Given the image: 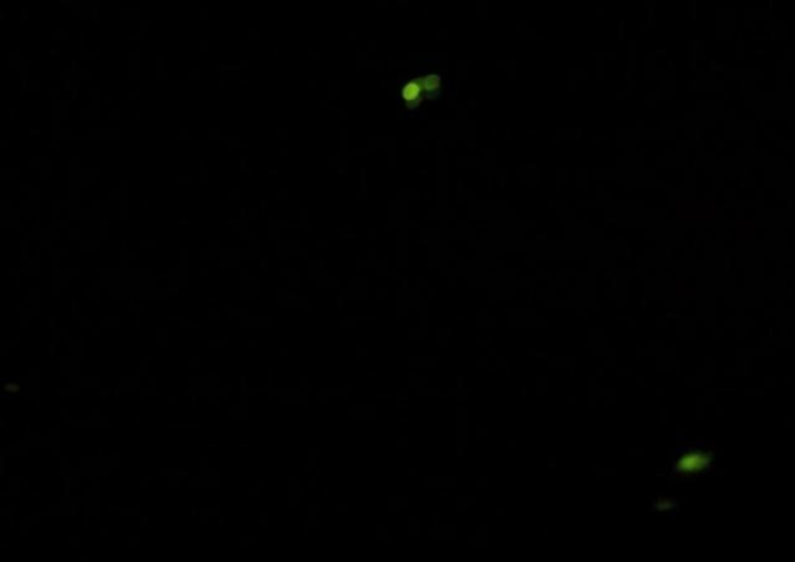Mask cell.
I'll use <instances>...</instances> for the list:
<instances>
[{"label":"cell","mask_w":795,"mask_h":562,"mask_svg":"<svg viewBox=\"0 0 795 562\" xmlns=\"http://www.w3.org/2000/svg\"><path fill=\"white\" fill-rule=\"evenodd\" d=\"M713 460V455L711 454H699V452H694L693 455H687V457H682L681 460V468L687 469L685 472H690V469L693 466H696L698 469H702L707 463L710 465V461Z\"/></svg>","instance_id":"obj_1"},{"label":"cell","mask_w":795,"mask_h":562,"mask_svg":"<svg viewBox=\"0 0 795 562\" xmlns=\"http://www.w3.org/2000/svg\"><path fill=\"white\" fill-rule=\"evenodd\" d=\"M4 389H5V391H6V390H10V391H13V393H18V391H21L19 384H16V382L5 384V387H4Z\"/></svg>","instance_id":"obj_2"}]
</instances>
